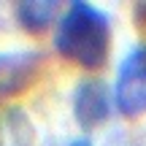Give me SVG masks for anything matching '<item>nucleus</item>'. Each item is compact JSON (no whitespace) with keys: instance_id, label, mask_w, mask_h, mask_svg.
<instances>
[{"instance_id":"obj_5","label":"nucleus","mask_w":146,"mask_h":146,"mask_svg":"<svg viewBox=\"0 0 146 146\" xmlns=\"http://www.w3.org/2000/svg\"><path fill=\"white\" fill-rule=\"evenodd\" d=\"M57 0H22L16 3V22L30 35H43L57 19Z\"/></svg>"},{"instance_id":"obj_6","label":"nucleus","mask_w":146,"mask_h":146,"mask_svg":"<svg viewBox=\"0 0 146 146\" xmlns=\"http://www.w3.org/2000/svg\"><path fill=\"white\" fill-rule=\"evenodd\" d=\"M135 25H138V30L146 35V3H138L135 5Z\"/></svg>"},{"instance_id":"obj_1","label":"nucleus","mask_w":146,"mask_h":146,"mask_svg":"<svg viewBox=\"0 0 146 146\" xmlns=\"http://www.w3.org/2000/svg\"><path fill=\"white\" fill-rule=\"evenodd\" d=\"M54 49L62 60L84 70H98L106 65L111 52V22L100 8L76 0L60 19Z\"/></svg>"},{"instance_id":"obj_2","label":"nucleus","mask_w":146,"mask_h":146,"mask_svg":"<svg viewBox=\"0 0 146 146\" xmlns=\"http://www.w3.org/2000/svg\"><path fill=\"white\" fill-rule=\"evenodd\" d=\"M114 103L127 119L146 114V43L135 46L122 60L114 84Z\"/></svg>"},{"instance_id":"obj_4","label":"nucleus","mask_w":146,"mask_h":146,"mask_svg":"<svg viewBox=\"0 0 146 146\" xmlns=\"http://www.w3.org/2000/svg\"><path fill=\"white\" fill-rule=\"evenodd\" d=\"M111 95L100 78H84L73 89V116L81 127H100L111 116Z\"/></svg>"},{"instance_id":"obj_7","label":"nucleus","mask_w":146,"mask_h":146,"mask_svg":"<svg viewBox=\"0 0 146 146\" xmlns=\"http://www.w3.org/2000/svg\"><path fill=\"white\" fill-rule=\"evenodd\" d=\"M70 146H92V143H87V141H73Z\"/></svg>"},{"instance_id":"obj_3","label":"nucleus","mask_w":146,"mask_h":146,"mask_svg":"<svg viewBox=\"0 0 146 146\" xmlns=\"http://www.w3.org/2000/svg\"><path fill=\"white\" fill-rule=\"evenodd\" d=\"M43 65L38 52H3L0 54V98H16L35 84Z\"/></svg>"}]
</instances>
